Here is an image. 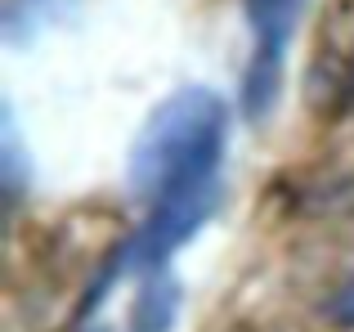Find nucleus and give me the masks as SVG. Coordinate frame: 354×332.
Wrapping results in <instances>:
<instances>
[{
	"instance_id": "obj_1",
	"label": "nucleus",
	"mask_w": 354,
	"mask_h": 332,
	"mask_svg": "<svg viewBox=\"0 0 354 332\" xmlns=\"http://www.w3.org/2000/svg\"><path fill=\"white\" fill-rule=\"evenodd\" d=\"M229 149V104L207 86H184L153 108L135 149L126 180L144 202V225L126 243L130 265L162 274L166 261L198 234L220 207Z\"/></svg>"
},
{
	"instance_id": "obj_2",
	"label": "nucleus",
	"mask_w": 354,
	"mask_h": 332,
	"mask_svg": "<svg viewBox=\"0 0 354 332\" xmlns=\"http://www.w3.org/2000/svg\"><path fill=\"white\" fill-rule=\"evenodd\" d=\"M310 0H247V27H251V59L242 72V113L251 122H265L283 90V63L287 45L296 36Z\"/></svg>"
},
{
	"instance_id": "obj_3",
	"label": "nucleus",
	"mask_w": 354,
	"mask_h": 332,
	"mask_svg": "<svg viewBox=\"0 0 354 332\" xmlns=\"http://www.w3.org/2000/svg\"><path fill=\"white\" fill-rule=\"evenodd\" d=\"M175 310H180V288H175V279L162 270L144 283V292H139V301H135V332H171Z\"/></svg>"
},
{
	"instance_id": "obj_4",
	"label": "nucleus",
	"mask_w": 354,
	"mask_h": 332,
	"mask_svg": "<svg viewBox=\"0 0 354 332\" xmlns=\"http://www.w3.org/2000/svg\"><path fill=\"white\" fill-rule=\"evenodd\" d=\"M68 5L72 0H5V36L9 41H27L50 18H59Z\"/></svg>"
},
{
	"instance_id": "obj_5",
	"label": "nucleus",
	"mask_w": 354,
	"mask_h": 332,
	"mask_svg": "<svg viewBox=\"0 0 354 332\" xmlns=\"http://www.w3.org/2000/svg\"><path fill=\"white\" fill-rule=\"evenodd\" d=\"M23 149H18V131H14V122L5 117V193H9V202L23 193Z\"/></svg>"
},
{
	"instance_id": "obj_6",
	"label": "nucleus",
	"mask_w": 354,
	"mask_h": 332,
	"mask_svg": "<svg viewBox=\"0 0 354 332\" xmlns=\"http://www.w3.org/2000/svg\"><path fill=\"white\" fill-rule=\"evenodd\" d=\"M328 315H332V324H337V328H354V274L337 288V297H332Z\"/></svg>"
}]
</instances>
